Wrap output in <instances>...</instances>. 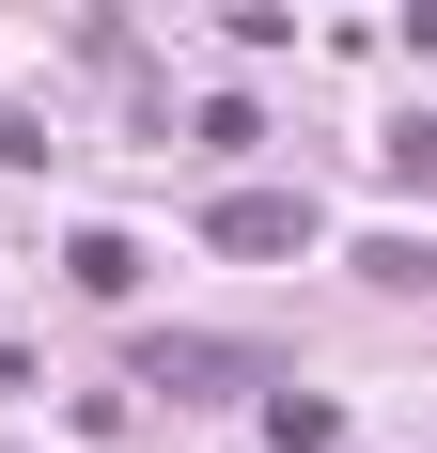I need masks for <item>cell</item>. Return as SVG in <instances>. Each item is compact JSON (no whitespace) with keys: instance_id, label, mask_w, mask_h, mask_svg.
Here are the masks:
<instances>
[{"instance_id":"cell-3","label":"cell","mask_w":437,"mask_h":453,"mask_svg":"<svg viewBox=\"0 0 437 453\" xmlns=\"http://www.w3.org/2000/svg\"><path fill=\"white\" fill-rule=\"evenodd\" d=\"M63 281H79V297H126V281H141V234H110V219L63 234Z\"/></svg>"},{"instance_id":"cell-1","label":"cell","mask_w":437,"mask_h":453,"mask_svg":"<svg viewBox=\"0 0 437 453\" xmlns=\"http://www.w3.org/2000/svg\"><path fill=\"white\" fill-rule=\"evenodd\" d=\"M126 391H172V407H234V391H265L250 344H203V328H157V344H126Z\"/></svg>"},{"instance_id":"cell-2","label":"cell","mask_w":437,"mask_h":453,"mask_svg":"<svg viewBox=\"0 0 437 453\" xmlns=\"http://www.w3.org/2000/svg\"><path fill=\"white\" fill-rule=\"evenodd\" d=\"M203 250L281 266V250H312V203H297V188H218V203H203Z\"/></svg>"},{"instance_id":"cell-4","label":"cell","mask_w":437,"mask_h":453,"mask_svg":"<svg viewBox=\"0 0 437 453\" xmlns=\"http://www.w3.org/2000/svg\"><path fill=\"white\" fill-rule=\"evenodd\" d=\"M265 438H281V453H328L344 407H328V391H265Z\"/></svg>"}]
</instances>
